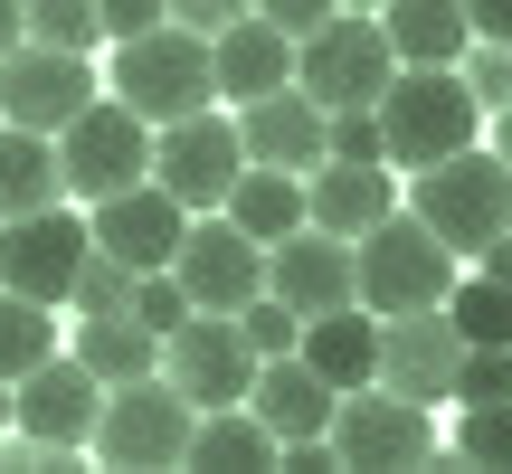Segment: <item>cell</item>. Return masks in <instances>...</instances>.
Here are the masks:
<instances>
[{
    "mask_svg": "<svg viewBox=\"0 0 512 474\" xmlns=\"http://www.w3.org/2000/svg\"><path fill=\"white\" fill-rule=\"evenodd\" d=\"M380 38L399 67H456L465 57V0H380Z\"/></svg>",
    "mask_w": 512,
    "mask_h": 474,
    "instance_id": "obj_23",
    "label": "cell"
},
{
    "mask_svg": "<svg viewBox=\"0 0 512 474\" xmlns=\"http://www.w3.org/2000/svg\"><path fill=\"white\" fill-rule=\"evenodd\" d=\"M266 294L275 304H294V313H332V304H351V237H332V228H285L266 247Z\"/></svg>",
    "mask_w": 512,
    "mask_h": 474,
    "instance_id": "obj_17",
    "label": "cell"
},
{
    "mask_svg": "<svg viewBox=\"0 0 512 474\" xmlns=\"http://www.w3.org/2000/svg\"><path fill=\"white\" fill-rule=\"evenodd\" d=\"M162 19H181V29H200V38H219L228 19H247V0H162Z\"/></svg>",
    "mask_w": 512,
    "mask_h": 474,
    "instance_id": "obj_39",
    "label": "cell"
},
{
    "mask_svg": "<svg viewBox=\"0 0 512 474\" xmlns=\"http://www.w3.org/2000/svg\"><path fill=\"white\" fill-rule=\"evenodd\" d=\"M332 399H342V389H332L323 370H304L294 351L256 361V380H247V408L266 418V437H275V446H285V437H323V427H332Z\"/></svg>",
    "mask_w": 512,
    "mask_h": 474,
    "instance_id": "obj_19",
    "label": "cell"
},
{
    "mask_svg": "<svg viewBox=\"0 0 512 474\" xmlns=\"http://www.w3.org/2000/svg\"><path fill=\"white\" fill-rule=\"evenodd\" d=\"M238 152L266 171H313L323 162V105H313L304 86H266L238 105Z\"/></svg>",
    "mask_w": 512,
    "mask_h": 474,
    "instance_id": "obj_18",
    "label": "cell"
},
{
    "mask_svg": "<svg viewBox=\"0 0 512 474\" xmlns=\"http://www.w3.org/2000/svg\"><path fill=\"white\" fill-rule=\"evenodd\" d=\"M465 29L475 38H512V0H465Z\"/></svg>",
    "mask_w": 512,
    "mask_h": 474,
    "instance_id": "obj_41",
    "label": "cell"
},
{
    "mask_svg": "<svg viewBox=\"0 0 512 474\" xmlns=\"http://www.w3.org/2000/svg\"><path fill=\"white\" fill-rule=\"evenodd\" d=\"M389 67H399V57H389V38H380V10H332L323 29L294 38V86H304L323 114H342V105H380Z\"/></svg>",
    "mask_w": 512,
    "mask_h": 474,
    "instance_id": "obj_6",
    "label": "cell"
},
{
    "mask_svg": "<svg viewBox=\"0 0 512 474\" xmlns=\"http://www.w3.org/2000/svg\"><path fill=\"white\" fill-rule=\"evenodd\" d=\"M380 152H389V171H427V162H446V152H465L475 143V124H484V105L465 95V76L456 67H389V86H380Z\"/></svg>",
    "mask_w": 512,
    "mask_h": 474,
    "instance_id": "obj_1",
    "label": "cell"
},
{
    "mask_svg": "<svg viewBox=\"0 0 512 474\" xmlns=\"http://www.w3.org/2000/svg\"><path fill=\"white\" fill-rule=\"evenodd\" d=\"M389 209H399L389 200V162H332L323 152V162L304 171V219L332 228V237H361L370 219H389Z\"/></svg>",
    "mask_w": 512,
    "mask_h": 474,
    "instance_id": "obj_22",
    "label": "cell"
},
{
    "mask_svg": "<svg viewBox=\"0 0 512 474\" xmlns=\"http://www.w3.org/2000/svg\"><path fill=\"white\" fill-rule=\"evenodd\" d=\"M57 351V304H29V294L0 285V380H19V370H38Z\"/></svg>",
    "mask_w": 512,
    "mask_h": 474,
    "instance_id": "obj_28",
    "label": "cell"
},
{
    "mask_svg": "<svg viewBox=\"0 0 512 474\" xmlns=\"http://www.w3.org/2000/svg\"><path fill=\"white\" fill-rule=\"evenodd\" d=\"M323 152H332V162H389V152H380V114H370V105L323 114Z\"/></svg>",
    "mask_w": 512,
    "mask_h": 474,
    "instance_id": "obj_37",
    "label": "cell"
},
{
    "mask_svg": "<svg viewBox=\"0 0 512 474\" xmlns=\"http://www.w3.org/2000/svg\"><path fill=\"white\" fill-rule=\"evenodd\" d=\"M190 474H275V437L266 418L238 399V408H200L190 418Z\"/></svg>",
    "mask_w": 512,
    "mask_h": 474,
    "instance_id": "obj_24",
    "label": "cell"
},
{
    "mask_svg": "<svg viewBox=\"0 0 512 474\" xmlns=\"http://www.w3.org/2000/svg\"><path fill=\"white\" fill-rule=\"evenodd\" d=\"M247 10H256V19H275L285 38H304V29H323V19L342 10V0H247Z\"/></svg>",
    "mask_w": 512,
    "mask_h": 474,
    "instance_id": "obj_38",
    "label": "cell"
},
{
    "mask_svg": "<svg viewBox=\"0 0 512 474\" xmlns=\"http://www.w3.org/2000/svg\"><path fill=\"white\" fill-rule=\"evenodd\" d=\"M408 219H418L437 247H456V256H475L494 228H512V171H503V152H446V162H427V171H408Z\"/></svg>",
    "mask_w": 512,
    "mask_h": 474,
    "instance_id": "obj_3",
    "label": "cell"
},
{
    "mask_svg": "<svg viewBox=\"0 0 512 474\" xmlns=\"http://www.w3.org/2000/svg\"><path fill=\"white\" fill-rule=\"evenodd\" d=\"M76 361L95 370V380H143V370H162V342H152L133 313H76Z\"/></svg>",
    "mask_w": 512,
    "mask_h": 474,
    "instance_id": "obj_27",
    "label": "cell"
},
{
    "mask_svg": "<svg viewBox=\"0 0 512 474\" xmlns=\"http://www.w3.org/2000/svg\"><path fill=\"white\" fill-rule=\"evenodd\" d=\"M456 456L475 465V474H512V389H503V399H475V408H465Z\"/></svg>",
    "mask_w": 512,
    "mask_h": 474,
    "instance_id": "obj_30",
    "label": "cell"
},
{
    "mask_svg": "<svg viewBox=\"0 0 512 474\" xmlns=\"http://www.w3.org/2000/svg\"><path fill=\"white\" fill-rule=\"evenodd\" d=\"M124 313L152 332V342H162V332L190 313V294H181V275H171V266H143V275H133V304H124Z\"/></svg>",
    "mask_w": 512,
    "mask_h": 474,
    "instance_id": "obj_35",
    "label": "cell"
},
{
    "mask_svg": "<svg viewBox=\"0 0 512 474\" xmlns=\"http://www.w3.org/2000/svg\"><path fill=\"white\" fill-rule=\"evenodd\" d=\"M494 152H503V171H512V105H494Z\"/></svg>",
    "mask_w": 512,
    "mask_h": 474,
    "instance_id": "obj_44",
    "label": "cell"
},
{
    "mask_svg": "<svg viewBox=\"0 0 512 474\" xmlns=\"http://www.w3.org/2000/svg\"><path fill=\"white\" fill-rule=\"evenodd\" d=\"M19 38H29V19H19V0H0V57H10Z\"/></svg>",
    "mask_w": 512,
    "mask_h": 474,
    "instance_id": "obj_43",
    "label": "cell"
},
{
    "mask_svg": "<svg viewBox=\"0 0 512 474\" xmlns=\"http://www.w3.org/2000/svg\"><path fill=\"white\" fill-rule=\"evenodd\" d=\"M190 418H200V408H190L162 370H143V380H114V389H105L86 446H95L114 474H181V465H190Z\"/></svg>",
    "mask_w": 512,
    "mask_h": 474,
    "instance_id": "obj_2",
    "label": "cell"
},
{
    "mask_svg": "<svg viewBox=\"0 0 512 474\" xmlns=\"http://www.w3.org/2000/svg\"><path fill=\"white\" fill-rule=\"evenodd\" d=\"M209 76H219L228 105H247V95H266V86H294V38L247 10V19H228V29L209 38Z\"/></svg>",
    "mask_w": 512,
    "mask_h": 474,
    "instance_id": "obj_21",
    "label": "cell"
},
{
    "mask_svg": "<svg viewBox=\"0 0 512 474\" xmlns=\"http://www.w3.org/2000/svg\"><path fill=\"white\" fill-rule=\"evenodd\" d=\"M332 456H342V474H418L427 456H437V427H427L418 399H399V389H342L332 399Z\"/></svg>",
    "mask_w": 512,
    "mask_h": 474,
    "instance_id": "obj_8",
    "label": "cell"
},
{
    "mask_svg": "<svg viewBox=\"0 0 512 474\" xmlns=\"http://www.w3.org/2000/svg\"><path fill=\"white\" fill-rule=\"evenodd\" d=\"M95 408H105V380H95L76 351H48L38 370H19L10 380V427L38 446H86Z\"/></svg>",
    "mask_w": 512,
    "mask_h": 474,
    "instance_id": "obj_13",
    "label": "cell"
},
{
    "mask_svg": "<svg viewBox=\"0 0 512 474\" xmlns=\"http://www.w3.org/2000/svg\"><path fill=\"white\" fill-rule=\"evenodd\" d=\"M181 228H190V209L171 200L162 181H133V190H114V200H86V237L105 256H124L133 275H143V266H171Z\"/></svg>",
    "mask_w": 512,
    "mask_h": 474,
    "instance_id": "obj_16",
    "label": "cell"
},
{
    "mask_svg": "<svg viewBox=\"0 0 512 474\" xmlns=\"http://www.w3.org/2000/svg\"><path fill=\"white\" fill-rule=\"evenodd\" d=\"M57 171H67V200H114V190L152 181V124L114 95H95L57 124Z\"/></svg>",
    "mask_w": 512,
    "mask_h": 474,
    "instance_id": "obj_7",
    "label": "cell"
},
{
    "mask_svg": "<svg viewBox=\"0 0 512 474\" xmlns=\"http://www.w3.org/2000/svg\"><path fill=\"white\" fill-rule=\"evenodd\" d=\"M294 361L323 370L332 389H370V370H380V313H370V304L304 313V332H294Z\"/></svg>",
    "mask_w": 512,
    "mask_h": 474,
    "instance_id": "obj_20",
    "label": "cell"
},
{
    "mask_svg": "<svg viewBox=\"0 0 512 474\" xmlns=\"http://www.w3.org/2000/svg\"><path fill=\"white\" fill-rule=\"evenodd\" d=\"M238 171H247V152H238V114L200 105V114H171V124H152V181H162L181 209H219Z\"/></svg>",
    "mask_w": 512,
    "mask_h": 474,
    "instance_id": "obj_10",
    "label": "cell"
},
{
    "mask_svg": "<svg viewBox=\"0 0 512 474\" xmlns=\"http://www.w3.org/2000/svg\"><path fill=\"white\" fill-rule=\"evenodd\" d=\"M76 256H86V219H76L67 200L29 209V219H0V285L29 294V304H67Z\"/></svg>",
    "mask_w": 512,
    "mask_h": 474,
    "instance_id": "obj_14",
    "label": "cell"
},
{
    "mask_svg": "<svg viewBox=\"0 0 512 474\" xmlns=\"http://www.w3.org/2000/svg\"><path fill=\"white\" fill-rule=\"evenodd\" d=\"M76 105H95V67H86V48H38V38H19V48L0 57V124L57 133Z\"/></svg>",
    "mask_w": 512,
    "mask_h": 474,
    "instance_id": "obj_12",
    "label": "cell"
},
{
    "mask_svg": "<svg viewBox=\"0 0 512 474\" xmlns=\"http://www.w3.org/2000/svg\"><path fill=\"white\" fill-rule=\"evenodd\" d=\"M0 427H10V380H0Z\"/></svg>",
    "mask_w": 512,
    "mask_h": 474,
    "instance_id": "obj_45",
    "label": "cell"
},
{
    "mask_svg": "<svg viewBox=\"0 0 512 474\" xmlns=\"http://www.w3.org/2000/svg\"><path fill=\"white\" fill-rule=\"evenodd\" d=\"M238 332H247V351H256V361H275V351H294L304 313H294V304H275V294H247V304H238Z\"/></svg>",
    "mask_w": 512,
    "mask_h": 474,
    "instance_id": "obj_36",
    "label": "cell"
},
{
    "mask_svg": "<svg viewBox=\"0 0 512 474\" xmlns=\"http://www.w3.org/2000/svg\"><path fill=\"white\" fill-rule=\"evenodd\" d=\"M475 275H494V285H512V228H494V237L475 247Z\"/></svg>",
    "mask_w": 512,
    "mask_h": 474,
    "instance_id": "obj_42",
    "label": "cell"
},
{
    "mask_svg": "<svg viewBox=\"0 0 512 474\" xmlns=\"http://www.w3.org/2000/svg\"><path fill=\"white\" fill-rule=\"evenodd\" d=\"M219 209L256 237V247H275L285 228H304V171H266V162H247L238 181H228Z\"/></svg>",
    "mask_w": 512,
    "mask_h": 474,
    "instance_id": "obj_26",
    "label": "cell"
},
{
    "mask_svg": "<svg viewBox=\"0 0 512 474\" xmlns=\"http://www.w3.org/2000/svg\"><path fill=\"white\" fill-rule=\"evenodd\" d=\"M67 200V171H57V133L0 124V219H29V209Z\"/></svg>",
    "mask_w": 512,
    "mask_h": 474,
    "instance_id": "obj_25",
    "label": "cell"
},
{
    "mask_svg": "<svg viewBox=\"0 0 512 474\" xmlns=\"http://www.w3.org/2000/svg\"><path fill=\"white\" fill-rule=\"evenodd\" d=\"M19 19H29L38 48H95V38H105L95 0H19Z\"/></svg>",
    "mask_w": 512,
    "mask_h": 474,
    "instance_id": "obj_32",
    "label": "cell"
},
{
    "mask_svg": "<svg viewBox=\"0 0 512 474\" xmlns=\"http://www.w3.org/2000/svg\"><path fill=\"white\" fill-rule=\"evenodd\" d=\"M342 10H370V0H342Z\"/></svg>",
    "mask_w": 512,
    "mask_h": 474,
    "instance_id": "obj_46",
    "label": "cell"
},
{
    "mask_svg": "<svg viewBox=\"0 0 512 474\" xmlns=\"http://www.w3.org/2000/svg\"><path fill=\"white\" fill-rule=\"evenodd\" d=\"M456 323H446V304H418V313H380V370L370 380L399 389V399L437 408L446 389H456Z\"/></svg>",
    "mask_w": 512,
    "mask_h": 474,
    "instance_id": "obj_15",
    "label": "cell"
},
{
    "mask_svg": "<svg viewBox=\"0 0 512 474\" xmlns=\"http://www.w3.org/2000/svg\"><path fill=\"white\" fill-rule=\"evenodd\" d=\"M95 19H105V38H143L162 29V0H95Z\"/></svg>",
    "mask_w": 512,
    "mask_h": 474,
    "instance_id": "obj_40",
    "label": "cell"
},
{
    "mask_svg": "<svg viewBox=\"0 0 512 474\" xmlns=\"http://www.w3.org/2000/svg\"><path fill=\"white\" fill-rule=\"evenodd\" d=\"M162 380L181 389L190 408H238L256 380V351L238 332V313H181L162 332Z\"/></svg>",
    "mask_w": 512,
    "mask_h": 474,
    "instance_id": "obj_11",
    "label": "cell"
},
{
    "mask_svg": "<svg viewBox=\"0 0 512 474\" xmlns=\"http://www.w3.org/2000/svg\"><path fill=\"white\" fill-rule=\"evenodd\" d=\"M171 275H181L190 313H238L247 294H266V247L228 209H190L181 247H171Z\"/></svg>",
    "mask_w": 512,
    "mask_h": 474,
    "instance_id": "obj_9",
    "label": "cell"
},
{
    "mask_svg": "<svg viewBox=\"0 0 512 474\" xmlns=\"http://www.w3.org/2000/svg\"><path fill=\"white\" fill-rule=\"evenodd\" d=\"M67 304H76V313H124V304H133V266H124V256H105V247L86 237V256H76V285H67Z\"/></svg>",
    "mask_w": 512,
    "mask_h": 474,
    "instance_id": "obj_31",
    "label": "cell"
},
{
    "mask_svg": "<svg viewBox=\"0 0 512 474\" xmlns=\"http://www.w3.org/2000/svg\"><path fill=\"white\" fill-rule=\"evenodd\" d=\"M114 105H133L143 124H171V114L219 105V76H209V38L162 19L143 38H114Z\"/></svg>",
    "mask_w": 512,
    "mask_h": 474,
    "instance_id": "obj_5",
    "label": "cell"
},
{
    "mask_svg": "<svg viewBox=\"0 0 512 474\" xmlns=\"http://www.w3.org/2000/svg\"><path fill=\"white\" fill-rule=\"evenodd\" d=\"M446 323H456V342H512V285H494V275L446 285Z\"/></svg>",
    "mask_w": 512,
    "mask_h": 474,
    "instance_id": "obj_29",
    "label": "cell"
},
{
    "mask_svg": "<svg viewBox=\"0 0 512 474\" xmlns=\"http://www.w3.org/2000/svg\"><path fill=\"white\" fill-rule=\"evenodd\" d=\"M446 285H456V247H437L408 209H389L351 237V304L418 313V304H446Z\"/></svg>",
    "mask_w": 512,
    "mask_h": 474,
    "instance_id": "obj_4",
    "label": "cell"
},
{
    "mask_svg": "<svg viewBox=\"0 0 512 474\" xmlns=\"http://www.w3.org/2000/svg\"><path fill=\"white\" fill-rule=\"evenodd\" d=\"M456 76H465V95H475L484 114H494V105H512V38H465Z\"/></svg>",
    "mask_w": 512,
    "mask_h": 474,
    "instance_id": "obj_33",
    "label": "cell"
},
{
    "mask_svg": "<svg viewBox=\"0 0 512 474\" xmlns=\"http://www.w3.org/2000/svg\"><path fill=\"white\" fill-rule=\"evenodd\" d=\"M503 389H512V342H465V351H456V389H446V399L475 408V399H503Z\"/></svg>",
    "mask_w": 512,
    "mask_h": 474,
    "instance_id": "obj_34",
    "label": "cell"
}]
</instances>
